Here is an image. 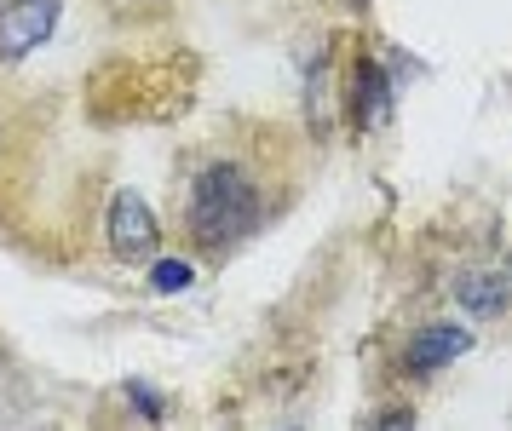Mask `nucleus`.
Masks as SVG:
<instances>
[{
	"instance_id": "obj_2",
	"label": "nucleus",
	"mask_w": 512,
	"mask_h": 431,
	"mask_svg": "<svg viewBox=\"0 0 512 431\" xmlns=\"http://www.w3.org/2000/svg\"><path fill=\"white\" fill-rule=\"evenodd\" d=\"M104 230H110V248H116V259H127V265H144V259H156L162 225H156V213H150V202H144L139 190H116V196H110Z\"/></svg>"
},
{
	"instance_id": "obj_8",
	"label": "nucleus",
	"mask_w": 512,
	"mask_h": 431,
	"mask_svg": "<svg viewBox=\"0 0 512 431\" xmlns=\"http://www.w3.org/2000/svg\"><path fill=\"white\" fill-rule=\"evenodd\" d=\"M127 397H133V409H139L144 414V420H162V397H156V391H150V386H127Z\"/></svg>"
},
{
	"instance_id": "obj_3",
	"label": "nucleus",
	"mask_w": 512,
	"mask_h": 431,
	"mask_svg": "<svg viewBox=\"0 0 512 431\" xmlns=\"http://www.w3.org/2000/svg\"><path fill=\"white\" fill-rule=\"evenodd\" d=\"M58 29V0H12L0 6V64L29 58Z\"/></svg>"
},
{
	"instance_id": "obj_4",
	"label": "nucleus",
	"mask_w": 512,
	"mask_h": 431,
	"mask_svg": "<svg viewBox=\"0 0 512 431\" xmlns=\"http://www.w3.org/2000/svg\"><path fill=\"white\" fill-rule=\"evenodd\" d=\"M466 351H472V334H466V328L432 322V328H420L415 340H409V368H415V374H432V368L455 363V357H466Z\"/></svg>"
},
{
	"instance_id": "obj_5",
	"label": "nucleus",
	"mask_w": 512,
	"mask_h": 431,
	"mask_svg": "<svg viewBox=\"0 0 512 431\" xmlns=\"http://www.w3.org/2000/svg\"><path fill=\"white\" fill-rule=\"evenodd\" d=\"M455 299H461V311H472V317H501L512 305V288H507V276H495V271H466L455 282Z\"/></svg>"
},
{
	"instance_id": "obj_1",
	"label": "nucleus",
	"mask_w": 512,
	"mask_h": 431,
	"mask_svg": "<svg viewBox=\"0 0 512 431\" xmlns=\"http://www.w3.org/2000/svg\"><path fill=\"white\" fill-rule=\"evenodd\" d=\"M254 219H259V190L236 161H219V167H208V173L196 179L190 207H185V225L202 248H225L236 236H248Z\"/></svg>"
},
{
	"instance_id": "obj_6",
	"label": "nucleus",
	"mask_w": 512,
	"mask_h": 431,
	"mask_svg": "<svg viewBox=\"0 0 512 431\" xmlns=\"http://www.w3.org/2000/svg\"><path fill=\"white\" fill-rule=\"evenodd\" d=\"M386 98H392V81H386L374 64H363V121H369V127L386 121Z\"/></svg>"
},
{
	"instance_id": "obj_7",
	"label": "nucleus",
	"mask_w": 512,
	"mask_h": 431,
	"mask_svg": "<svg viewBox=\"0 0 512 431\" xmlns=\"http://www.w3.org/2000/svg\"><path fill=\"white\" fill-rule=\"evenodd\" d=\"M150 288H156V294H179V288H190V265L185 259H156Z\"/></svg>"
}]
</instances>
